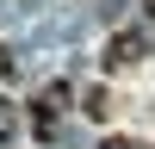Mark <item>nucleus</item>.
I'll return each mask as SVG.
<instances>
[{"label":"nucleus","mask_w":155,"mask_h":149,"mask_svg":"<svg viewBox=\"0 0 155 149\" xmlns=\"http://www.w3.org/2000/svg\"><path fill=\"white\" fill-rule=\"evenodd\" d=\"M149 56V31H112L106 44V68H137Z\"/></svg>","instance_id":"obj_1"},{"label":"nucleus","mask_w":155,"mask_h":149,"mask_svg":"<svg viewBox=\"0 0 155 149\" xmlns=\"http://www.w3.org/2000/svg\"><path fill=\"white\" fill-rule=\"evenodd\" d=\"M62 106H68V87H62V81H50L44 93L31 99V124H37V137H50V131H56V112H62Z\"/></svg>","instance_id":"obj_2"},{"label":"nucleus","mask_w":155,"mask_h":149,"mask_svg":"<svg viewBox=\"0 0 155 149\" xmlns=\"http://www.w3.org/2000/svg\"><path fill=\"white\" fill-rule=\"evenodd\" d=\"M81 112H87V118H106V112H112V106H106V87H87V99H81Z\"/></svg>","instance_id":"obj_3"},{"label":"nucleus","mask_w":155,"mask_h":149,"mask_svg":"<svg viewBox=\"0 0 155 149\" xmlns=\"http://www.w3.org/2000/svg\"><path fill=\"white\" fill-rule=\"evenodd\" d=\"M12 124H19V112H12L6 99H0V143H6V137H12Z\"/></svg>","instance_id":"obj_4"},{"label":"nucleus","mask_w":155,"mask_h":149,"mask_svg":"<svg viewBox=\"0 0 155 149\" xmlns=\"http://www.w3.org/2000/svg\"><path fill=\"white\" fill-rule=\"evenodd\" d=\"M99 149H143V143H130V137H106Z\"/></svg>","instance_id":"obj_5"},{"label":"nucleus","mask_w":155,"mask_h":149,"mask_svg":"<svg viewBox=\"0 0 155 149\" xmlns=\"http://www.w3.org/2000/svg\"><path fill=\"white\" fill-rule=\"evenodd\" d=\"M143 12H149V19H155V0H143Z\"/></svg>","instance_id":"obj_6"}]
</instances>
